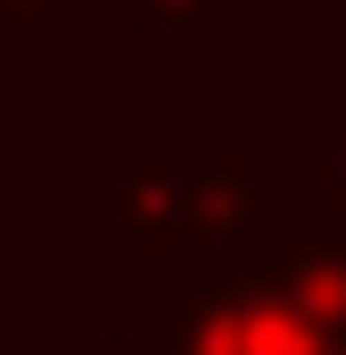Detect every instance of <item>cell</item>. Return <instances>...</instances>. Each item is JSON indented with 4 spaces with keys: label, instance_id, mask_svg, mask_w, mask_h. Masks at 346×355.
Masks as SVG:
<instances>
[{
    "label": "cell",
    "instance_id": "cell-5",
    "mask_svg": "<svg viewBox=\"0 0 346 355\" xmlns=\"http://www.w3.org/2000/svg\"><path fill=\"white\" fill-rule=\"evenodd\" d=\"M58 355H140V347H132V339H107V331H66Z\"/></svg>",
    "mask_w": 346,
    "mask_h": 355
},
{
    "label": "cell",
    "instance_id": "cell-1",
    "mask_svg": "<svg viewBox=\"0 0 346 355\" xmlns=\"http://www.w3.org/2000/svg\"><path fill=\"white\" fill-rule=\"evenodd\" d=\"M289 215V190L256 182L239 141H107L99 149V248L124 265L248 257Z\"/></svg>",
    "mask_w": 346,
    "mask_h": 355
},
{
    "label": "cell",
    "instance_id": "cell-2",
    "mask_svg": "<svg viewBox=\"0 0 346 355\" xmlns=\"http://www.w3.org/2000/svg\"><path fill=\"white\" fill-rule=\"evenodd\" d=\"M280 190L305 198V215H338L346 223V67L322 75V132L280 157Z\"/></svg>",
    "mask_w": 346,
    "mask_h": 355
},
{
    "label": "cell",
    "instance_id": "cell-3",
    "mask_svg": "<svg viewBox=\"0 0 346 355\" xmlns=\"http://www.w3.org/2000/svg\"><path fill=\"white\" fill-rule=\"evenodd\" d=\"M75 17V0H0V42H33V33H58Z\"/></svg>",
    "mask_w": 346,
    "mask_h": 355
},
{
    "label": "cell",
    "instance_id": "cell-4",
    "mask_svg": "<svg viewBox=\"0 0 346 355\" xmlns=\"http://www.w3.org/2000/svg\"><path fill=\"white\" fill-rule=\"evenodd\" d=\"M215 8H223V0H132V17H140L149 33H198Z\"/></svg>",
    "mask_w": 346,
    "mask_h": 355
}]
</instances>
